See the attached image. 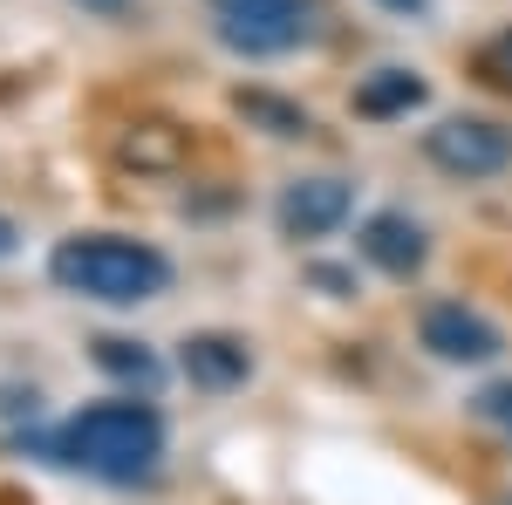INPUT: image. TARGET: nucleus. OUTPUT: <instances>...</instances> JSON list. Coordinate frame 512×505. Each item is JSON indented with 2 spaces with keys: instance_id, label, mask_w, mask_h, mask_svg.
Masks as SVG:
<instances>
[{
  "instance_id": "17",
  "label": "nucleus",
  "mask_w": 512,
  "mask_h": 505,
  "mask_svg": "<svg viewBox=\"0 0 512 505\" xmlns=\"http://www.w3.org/2000/svg\"><path fill=\"white\" fill-rule=\"evenodd\" d=\"M14 246H21V226H14V219H0V260H7Z\"/></svg>"
},
{
  "instance_id": "14",
  "label": "nucleus",
  "mask_w": 512,
  "mask_h": 505,
  "mask_svg": "<svg viewBox=\"0 0 512 505\" xmlns=\"http://www.w3.org/2000/svg\"><path fill=\"white\" fill-rule=\"evenodd\" d=\"M472 69H478V82H492V89H506V96H512V28H506V35H492L485 48H478Z\"/></svg>"
},
{
  "instance_id": "19",
  "label": "nucleus",
  "mask_w": 512,
  "mask_h": 505,
  "mask_svg": "<svg viewBox=\"0 0 512 505\" xmlns=\"http://www.w3.org/2000/svg\"><path fill=\"white\" fill-rule=\"evenodd\" d=\"M82 7H103V14H123L130 0H82Z\"/></svg>"
},
{
  "instance_id": "5",
  "label": "nucleus",
  "mask_w": 512,
  "mask_h": 505,
  "mask_svg": "<svg viewBox=\"0 0 512 505\" xmlns=\"http://www.w3.org/2000/svg\"><path fill=\"white\" fill-rule=\"evenodd\" d=\"M349 212H355V185H349V178H294V185L280 192V205H274V219H280V233H287V239L335 233Z\"/></svg>"
},
{
  "instance_id": "16",
  "label": "nucleus",
  "mask_w": 512,
  "mask_h": 505,
  "mask_svg": "<svg viewBox=\"0 0 512 505\" xmlns=\"http://www.w3.org/2000/svg\"><path fill=\"white\" fill-rule=\"evenodd\" d=\"M315 287H328V294H355V273H342V267H315Z\"/></svg>"
},
{
  "instance_id": "15",
  "label": "nucleus",
  "mask_w": 512,
  "mask_h": 505,
  "mask_svg": "<svg viewBox=\"0 0 512 505\" xmlns=\"http://www.w3.org/2000/svg\"><path fill=\"white\" fill-rule=\"evenodd\" d=\"M35 410H41V396H35V389L0 383V417H35Z\"/></svg>"
},
{
  "instance_id": "6",
  "label": "nucleus",
  "mask_w": 512,
  "mask_h": 505,
  "mask_svg": "<svg viewBox=\"0 0 512 505\" xmlns=\"http://www.w3.org/2000/svg\"><path fill=\"white\" fill-rule=\"evenodd\" d=\"M424 349L437 355V362H492L499 355V328L485 321L478 308H465V301H437V308H424Z\"/></svg>"
},
{
  "instance_id": "11",
  "label": "nucleus",
  "mask_w": 512,
  "mask_h": 505,
  "mask_svg": "<svg viewBox=\"0 0 512 505\" xmlns=\"http://www.w3.org/2000/svg\"><path fill=\"white\" fill-rule=\"evenodd\" d=\"M96 369L123 389H144V396L164 383V362L144 349V342H123V335H103V342H96Z\"/></svg>"
},
{
  "instance_id": "8",
  "label": "nucleus",
  "mask_w": 512,
  "mask_h": 505,
  "mask_svg": "<svg viewBox=\"0 0 512 505\" xmlns=\"http://www.w3.org/2000/svg\"><path fill=\"white\" fill-rule=\"evenodd\" d=\"M185 376H192L198 389H239L246 376H253V349L239 342V335H192L185 342Z\"/></svg>"
},
{
  "instance_id": "13",
  "label": "nucleus",
  "mask_w": 512,
  "mask_h": 505,
  "mask_svg": "<svg viewBox=\"0 0 512 505\" xmlns=\"http://www.w3.org/2000/svg\"><path fill=\"white\" fill-rule=\"evenodd\" d=\"M472 417L485 430H499V437H512V383H485L472 396Z\"/></svg>"
},
{
  "instance_id": "1",
  "label": "nucleus",
  "mask_w": 512,
  "mask_h": 505,
  "mask_svg": "<svg viewBox=\"0 0 512 505\" xmlns=\"http://www.w3.org/2000/svg\"><path fill=\"white\" fill-rule=\"evenodd\" d=\"M48 458L55 465H76V471H96V478H151L164 458V417L151 403L123 396V403H89L76 410L69 424L48 437Z\"/></svg>"
},
{
  "instance_id": "4",
  "label": "nucleus",
  "mask_w": 512,
  "mask_h": 505,
  "mask_svg": "<svg viewBox=\"0 0 512 505\" xmlns=\"http://www.w3.org/2000/svg\"><path fill=\"white\" fill-rule=\"evenodd\" d=\"M424 157L451 178H499L512 164V130L492 117H444L424 130Z\"/></svg>"
},
{
  "instance_id": "10",
  "label": "nucleus",
  "mask_w": 512,
  "mask_h": 505,
  "mask_svg": "<svg viewBox=\"0 0 512 505\" xmlns=\"http://www.w3.org/2000/svg\"><path fill=\"white\" fill-rule=\"evenodd\" d=\"M185 151H192V137L178 123H130L117 137V157L137 171H171V164H185Z\"/></svg>"
},
{
  "instance_id": "9",
  "label": "nucleus",
  "mask_w": 512,
  "mask_h": 505,
  "mask_svg": "<svg viewBox=\"0 0 512 505\" xmlns=\"http://www.w3.org/2000/svg\"><path fill=\"white\" fill-rule=\"evenodd\" d=\"M417 103H424V76L417 69H369L355 82V117H369V123L410 117Z\"/></svg>"
},
{
  "instance_id": "3",
  "label": "nucleus",
  "mask_w": 512,
  "mask_h": 505,
  "mask_svg": "<svg viewBox=\"0 0 512 505\" xmlns=\"http://www.w3.org/2000/svg\"><path fill=\"white\" fill-rule=\"evenodd\" d=\"M321 0H212V28L233 55H287L315 35Z\"/></svg>"
},
{
  "instance_id": "7",
  "label": "nucleus",
  "mask_w": 512,
  "mask_h": 505,
  "mask_svg": "<svg viewBox=\"0 0 512 505\" xmlns=\"http://www.w3.org/2000/svg\"><path fill=\"white\" fill-rule=\"evenodd\" d=\"M355 246H362L369 267H383L390 280H410V273H424V260H431V239H424V226L410 212H369Z\"/></svg>"
},
{
  "instance_id": "18",
  "label": "nucleus",
  "mask_w": 512,
  "mask_h": 505,
  "mask_svg": "<svg viewBox=\"0 0 512 505\" xmlns=\"http://www.w3.org/2000/svg\"><path fill=\"white\" fill-rule=\"evenodd\" d=\"M383 7H390V14H424L431 0H383Z\"/></svg>"
},
{
  "instance_id": "2",
  "label": "nucleus",
  "mask_w": 512,
  "mask_h": 505,
  "mask_svg": "<svg viewBox=\"0 0 512 505\" xmlns=\"http://www.w3.org/2000/svg\"><path fill=\"white\" fill-rule=\"evenodd\" d=\"M48 273L55 287H69L82 301H103V308H137V301H158L171 287V260L144 239H123V233H82L62 239L48 253Z\"/></svg>"
},
{
  "instance_id": "12",
  "label": "nucleus",
  "mask_w": 512,
  "mask_h": 505,
  "mask_svg": "<svg viewBox=\"0 0 512 505\" xmlns=\"http://www.w3.org/2000/svg\"><path fill=\"white\" fill-rule=\"evenodd\" d=\"M233 110H239L246 123H260L267 137H308V130H315L301 103H287V96H267V89H239Z\"/></svg>"
}]
</instances>
